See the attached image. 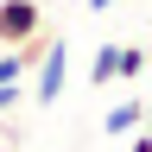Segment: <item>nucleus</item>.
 Segmentation results:
<instances>
[{"label":"nucleus","mask_w":152,"mask_h":152,"mask_svg":"<svg viewBox=\"0 0 152 152\" xmlns=\"http://www.w3.org/2000/svg\"><path fill=\"white\" fill-rule=\"evenodd\" d=\"M146 64H152V57H146L140 45H121V51H114V83H140Z\"/></svg>","instance_id":"3"},{"label":"nucleus","mask_w":152,"mask_h":152,"mask_svg":"<svg viewBox=\"0 0 152 152\" xmlns=\"http://www.w3.org/2000/svg\"><path fill=\"white\" fill-rule=\"evenodd\" d=\"M140 121H146V102H121V108L102 114V133H133Z\"/></svg>","instance_id":"4"},{"label":"nucleus","mask_w":152,"mask_h":152,"mask_svg":"<svg viewBox=\"0 0 152 152\" xmlns=\"http://www.w3.org/2000/svg\"><path fill=\"white\" fill-rule=\"evenodd\" d=\"M64 76H70V45H64V38H51V45H45V57H38V76H32V102L38 108H51L57 102V95H64Z\"/></svg>","instance_id":"1"},{"label":"nucleus","mask_w":152,"mask_h":152,"mask_svg":"<svg viewBox=\"0 0 152 152\" xmlns=\"http://www.w3.org/2000/svg\"><path fill=\"white\" fill-rule=\"evenodd\" d=\"M146 127H152V102H146Z\"/></svg>","instance_id":"9"},{"label":"nucleus","mask_w":152,"mask_h":152,"mask_svg":"<svg viewBox=\"0 0 152 152\" xmlns=\"http://www.w3.org/2000/svg\"><path fill=\"white\" fill-rule=\"evenodd\" d=\"M127 152H152V127H146V133H133V146H127Z\"/></svg>","instance_id":"7"},{"label":"nucleus","mask_w":152,"mask_h":152,"mask_svg":"<svg viewBox=\"0 0 152 152\" xmlns=\"http://www.w3.org/2000/svg\"><path fill=\"white\" fill-rule=\"evenodd\" d=\"M114 51H121V45H102V51H95V64H89V83H114Z\"/></svg>","instance_id":"5"},{"label":"nucleus","mask_w":152,"mask_h":152,"mask_svg":"<svg viewBox=\"0 0 152 152\" xmlns=\"http://www.w3.org/2000/svg\"><path fill=\"white\" fill-rule=\"evenodd\" d=\"M108 7H114V0H89V13H108Z\"/></svg>","instance_id":"8"},{"label":"nucleus","mask_w":152,"mask_h":152,"mask_svg":"<svg viewBox=\"0 0 152 152\" xmlns=\"http://www.w3.org/2000/svg\"><path fill=\"white\" fill-rule=\"evenodd\" d=\"M32 32H45V7L38 0H0V51L26 45Z\"/></svg>","instance_id":"2"},{"label":"nucleus","mask_w":152,"mask_h":152,"mask_svg":"<svg viewBox=\"0 0 152 152\" xmlns=\"http://www.w3.org/2000/svg\"><path fill=\"white\" fill-rule=\"evenodd\" d=\"M19 102H26V89H19V83H0V114H7V108H19Z\"/></svg>","instance_id":"6"}]
</instances>
